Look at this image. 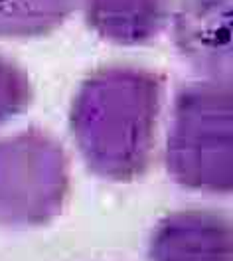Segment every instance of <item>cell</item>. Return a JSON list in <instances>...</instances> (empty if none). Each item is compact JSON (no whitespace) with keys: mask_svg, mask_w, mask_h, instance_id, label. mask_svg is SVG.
<instances>
[{"mask_svg":"<svg viewBox=\"0 0 233 261\" xmlns=\"http://www.w3.org/2000/svg\"><path fill=\"white\" fill-rule=\"evenodd\" d=\"M81 0H0V40H30L55 32Z\"/></svg>","mask_w":233,"mask_h":261,"instance_id":"obj_7","label":"cell"},{"mask_svg":"<svg viewBox=\"0 0 233 261\" xmlns=\"http://www.w3.org/2000/svg\"><path fill=\"white\" fill-rule=\"evenodd\" d=\"M174 40L198 71L231 82V0H182Z\"/></svg>","mask_w":233,"mask_h":261,"instance_id":"obj_4","label":"cell"},{"mask_svg":"<svg viewBox=\"0 0 233 261\" xmlns=\"http://www.w3.org/2000/svg\"><path fill=\"white\" fill-rule=\"evenodd\" d=\"M164 82L136 65H105L87 75L69 109L85 166L99 178L133 182L150 166Z\"/></svg>","mask_w":233,"mask_h":261,"instance_id":"obj_1","label":"cell"},{"mask_svg":"<svg viewBox=\"0 0 233 261\" xmlns=\"http://www.w3.org/2000/svg\"><path fill=\"white\" fill-rule=\"evenodd\" d=\"M150 261H233L227 216L212 210H178L164 216L149 242Z\"/></svg>","mask_w":233,"mask_h":261,"instance_id":"obj_5","label":"cell"},{"mask_svg":"<svg viewBox=\"0 0 233 261\" xmlns=\"http://www.w3.org/2000/svg\"><path fill=\"white\" fill-rule=\"evenodd\" d=\"M34 99L28 73L12 60L0 56V125L22 115Z\"/></svg>","mask_w":233,"mask_h":261,"instance_id":"obj_8","label":"cell"},{"mask_svg":"<svg viewBox=\"0 0 233 261\" xmlns=\"http://www.w3.org/2000/svg\"><path fill=\"white\" fill-rule=\"evenodd\" d=\"M67 194L69 161L50 133L0 137V226H46L62 214Z\"/></svg>","mask_w":233,"mask_h":261,"instance_id":"obj_3","label":"cell"},{"mask_svg":"<svg viewBox=\"0 0 233 261\" xmlns=\"http://www.w3.org/2000/svg\"><path fill=\"white\" fill-rule=\"evenodd\" d=\"M174 0H81L87 26L116 46H140L166 30Z\"/></svg>","mask_w":233,"mask_h":261,"instance_id":"obj_6","label":"cell"},{"mask_svg":"<svg viewBox=\"0 0 233 261\" xmlns=\"http://www.w3.org/2000/svg\"><path fill=\"white\" fill-rule=\"evenodd\" d=\"M166 170L176 184L208 194L233 190L231 82L206 80L176 93L166 143Z\"/></svg>","mask_w":233,"mask_h":261,"instance_id":"obj_2","label":"cell"}]
</instances>
